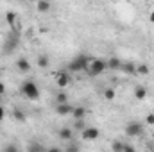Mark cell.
<instances>
[{
  "label": "cell",
  "instance_id": "obj_27",
  "mask_svg": "<svg viewBox=\"0 0 154 152\" xmlns=\"http://www.w3.org/2000/svg\"><path fill=\"white\" fill-rule=\"evenodd\" d=\"M4 93H5V84L0 82V95H4Z\"/></svg>",
  "mask_w": 154,
  "mask_h": 152
},
{
  "label": "cell",
  "instance_id": "obj_24",
  "mask_svg": "<svg viewBox=\"0 0 154 152\" xmlns=\"http://www.w3.org/2000/svg\"><path fill=\"white\" fill-rule=\"evenodd\" d=\"M145 123L154 125V114H147V116H145Z\"/></svg>",
  "mask_w": 154,
  "mask_h": 152
},
{
  "label": "cell",
  "instance_id": "obj_14",
  "mask_svg": "<svg viewBox=\"0 0 154 152\" xmlns=\"http://www.w3.org/2000/svg\"><path fill=\"white\" fill-rule=\"evenodd\" d=\"M59 138H61V140L70 141V140H74V131H72L70 127H63V129L59 131Z\"/></svg>",
  "mask_w": 154,
  "mask_h": 152
},
{
  "label": "cell",
  "instance_id": "obj_16",
  "mask_svg": "<svg viewBox=\"0 0 154 152\" xmlns=\"http://www.w3.org/2000/svg\"><path fill=\"white\" fill-rule=\"evenodd\" d=\"M145 97H147V88H143V86H136V88H134V99L143 100Z\"/></svg>",
  "mask_w": 154,
  "mask_h": 152
},
{
  "label": "cell",
  "instance_id": "obj_31",
  "mask_svg": "<svg viewBox=\"0 0 154 152\" xmlns=\"http://www.w3.org/2000/svg\"><path fill=\"white\" fill-rule=\"evenodd\" d=\"M29 2H34V0H29Z\"/></svg>",
  "mask_w": 154,
  "mask_h": 152
},
{
  "label": "cell",
  "instance_id": "obj_6",
  "mask_svg": "<svg viewBox=\"0 0 154 152\" xmlns=\"http://www.w3.org/2000/svg\"><path fill=\"white\" fill-rule=\"evenodd\" d=\"M5 22H7V25H9V29L13 31V32H20V18H18V14L16 13H13V11H9V13H5Z\"/></svg>",
  "mask_w": 154,
  "mask_h": 152
},
{
  "label": "cell",
  "instance_id": "obj_9",
  "mask_svg": "<svg viewBox=\"0 0 154 152\" xmlns=\"http://www.w3.org/2000/svg\"><path fill=\"white\" fill-rule=\"evenodd\" d=\"M72 106L68 104V102H63V104H57L56 106V113L59 114V116H66V114H72Z\"/></svg>",
  "mask_w": 154,
  "mask_h": 152
},
{
  "label": "cell",
  "instance_id": "obj_21",
  "mask_svg": "<svg viewBox=\"0 0 154 152\" xmlns=\"http://www.w3.org/2000/svg\"><path fill=\"white\" fill-rule=\"evenodd\" d=\"M56 102H57V104H63V102H68V95H66L65 91H59V93L56 95Z\"/></svg>",
  "mask_w": 154,
  "mask_h": 152
},
{
  "label": "cell",
  "instance_id": "obj_30",
  "mask_svg": "<svg viewBox=\"0 0 154 152\" xmlns=\"http://www.w3.org/2000/svg\"><path fill=\"white\" fill-rule=\"evenodd\" d=\"M0 100H2V95H0Z\"/></svg>",
  "mask_w": 154,
  "mask_h": 152
},
{
  "label": "cell",
  "instance_id": "obj_29",
  "mask_svg": "<svg viewBox=\"0 0 154 152\" xmlns=\"http://www.w3.org/2000/svg\"><path fill=\"white\" fill-rule=\"evenodd\" d=\"M149 22H151V23H154V11L149 14Z\"/></svg>",
  "mask_w": 154,
  "mask_h": 152
},
{
  "label": "cell",
  "instance_id": "obj_17",
  "mask_svg": "<svg viewBox=\"0 0 154 152\" xmlns=\"http://www.w3.org/2000/svg\"><path fill=\"white\" fill-rule=\"evenodd\" d=\"M84 114H86V108H82V106H77V108H74V109H72V116H74L75 120H79V118H84Z\"/></svg>",
  "mask_w": 154,
  "mask_h": 152
},
{
  "label": "cell",
  "instance_id": "obj_2",
  "mask_svg": "<svg viewBox=\"0 0 154 152\" xmlns=\"http://www.w3.org/2000/svg\"><path fill=\"white\" fill-rule=\"evenodd\" d=\"M106 70H108V61H104V59H91L88 68H86V74L90 77H99Z\"/></svg>",
  "mask_w": 154,
  "mask_h": 152
},
{
  "label": "cell",
  "instance_id": "obj_22",
  "mask_svg": "<svg viewBox=\"0 0 154 152\" xmlns=\"http://www.w3.org/2000/svg\"><path fill=\"white\" fill-rule=\"evenodd\" d=\"M104 99L106 100H113L115 99V90L113 88H106L104 90Z\"/></svg>",
  "mask_w": 154,
  "mask_h": 152
},
{
  "label": "cell",
  "instance_id": "obj_1",
  "mask_svg": "<svg viewBox=\"0 0 154 152\" xmlns=\"http://www.w3.org/2000/svg\"><path fill=\"white\" fill-rule=\"evenodd\" d=\"M90 61H91L90 56H86V54H79V56H75V57L68 63V72H86Z\"/></svg>",
  "mask_w": 154,
  "mask_h": 152
},
{
  "label": "cell",
  "instance_id": "obj_3",
  "mask_svg": "<svg viewBox=\"0 0 154 152\" xmlns=\"http://www.w3.org/2000/svg\"><path fill=\"white\" fill-rule=\"evenodd\" d=\"M22 95H23L25 99H29V100H36V99H39L38 84H36L34 81H25V82L22 84Z\"/></svg>",
  "mask_w": 154,
  "mask_h": 152
},
{
  "label": "cell",
  "instance_id": "obj_13",
  "mask_svg": "<svg viewBox=\"0 0 154 152\" xmlns=\"http://www.w3.org/2000/svg\"><path fill=\"white\" fill-rule=\"evenodd\" d=\"M124 74L127 75H136V65L134 63H122V68H120Z\"/></svg>",
  "mask_w": 154,
  "mask_h": 152
},
{
  "label": "cell",
  "instance_id": "obj_7",
  "mask_svg": "<svg viewBox=\"0 0 154 152\" xmlns=\"http://www.w3.org/2000/svg\"><path fill=\"white\" fill-rule=\"evenodd\" d=\"M99 136H100V131H99L97 127H84V129L81 131V138H82L84 141H95Z\"/></svg>",
  "mask_w": 154,
  "mask_h": 152
},
{
  "label": "cell",
  "instance_id": "obj_28",
  "mask_svg": "<svg viewBox=\"0 0 154 152\" xmlns=\"http://www.w3.org/2000/svg\"><path fill=\"white\" fill-rule=\"evenodd\" d=\"M29 149H31V150H41V149H43V147H39V145H31V147H29Z\"/></svg>",
  "mask_w": 154,
  "mask_h": 152
},
{
  "label": "cell",
  "instance_id": "obj_26",
  "mask_svg": "<svg viewBox=\"0 0 154 152\" xmlns=\"http://www.w3.org/2000/svg\"><path fill=\"white\" fill-rule=\"evenodd\" d=\"M5 118V109H4V106H0V122Z\"/></svg>",
  "mask_w": 154,
  "mask_h": 152
},
{
  "label": "cell",
  "instance_id": "obj_19",
  "mask_svg": "<svg viewBox=\"0 0 154 152\" xmlns=\"http://www.w3.org/2000/svg\"><path fill=\"white\" fill-rule=\"evenodd\" d=\"M149 72H151L149 65H145V63H142V65H136V74H140V75H149Z\"/></svg>",
  "mask_w": 154,
  "mask_h": 152
},
{
  "label": "cell",
  "instance_id": "obj_11",
  "mask_svg": "<svg viewBox=\"0 0 154 152\" xmlns=\"http://www.w3.org/2000/svg\"><path fill=\"white\" fill-rule=\"evenodd\" d=\"M36 9L39 13H48L52 9V4L48 0H36Z\"/></svg>",
  "mask_w": 154,
  "mask_h": 152
},
{
  "label": "cell",
  "instance_id": "obj_23",
  "mask_svg": "<svg viewBox=\"0 0 154 152\" xmlns=\"http://www.w3.org/2000/svg\"><path fill=\"white\" fill-rule=\"evenodd\" d=\"M84 127H86V125H84V120H82V118L75 120V123H74V129H75V131H82Z\"/></svg>",
  "mask_w": 154,
  "mask_h": 152
},
{
  "label": "cell",
  "instance_id": "obj_15",
  "mask_svg": "<svg viewBox=\"0 0 154 152\" xmlns=\"http://www.w3.org/2000/svg\"><path fill=\"white\" fill-rule=\"evenodd\" d=\"M120 68H122V61L118 57L108 59V70H120Z\"/></svg>",
  "mask_w": 154,
  "mask_h": 152
},
{
  "label": "cell",
  "instance_id": "obj_25",
  "mask_svg": "<svg viewBox=\"0 0 154 152\" xmlns=\"http://www.w3.org/2000/svg\"><path fill=\"white\" fill-rule=\"evenodd\" d=\"M4 150H5V152H16V150H18V147H16V145H7Z\"/></svg>",
  "mask_w": 154,
  "mask_h": 152
},
{
  "label": "cell",
  "instance_id": "obj_18",
  "mask_svg": "<svg viewBox=\"0 0 154 152\" xmlns=\"http://www.w3.org/2000/svg\"><path fill=\"white\" fill-rule=\"evenodd\" d=\"M48 65H50L48 56H47V54H41V56L38 57V66L39 68H48Z\"/></svg>",
  "mask_w": 154,
  "mask_h": 152
},
{
  "label": "cell",
  "instance_id": "obj_8",
  "mask_svg": "<svg viewBox=\"0 0 154 152\" xmlns=\"http://www.w3.org/2000/svg\"><path fill=\"white\" fill-rule=\"evenodd\" d=\"M111 150H115V152H134V147H131V145H127V143L116 140V141L111 143Z\"/></svg>",
  "mask_w": 154,
  "mask_h": 152
},
{
  "label": "cell",
  "instance_id": "obj_12",
  "mask_svg": "<svg viewBox=\"0 0 154 152\" xmlns=\"http://www.w3.org/2000/svg\"><path fill=\"white\" fill-rule=\"evenodd\" d=\"M56 82H57L59 88H66V86L70 84V75H68L66 72H61V74L57 75V81H56Z\"/></svg>",
  "mask_w": 154,
  "mask_h": 152
},
{
  "label": "cell",
  "instance_id": "obj_4",
  "mask_svg": "<svg viewBox=\"0 0 154 152\" xmlns=\"http://www.w3.org/2000/svg\"><path fill=\"white\" fill-rule=\"evenodd\" d=\"M18 45H20V32H13L11 31V34L5 38L4 41V54H13L16 48H18Z\"/></svg>",
  "mask_w": 154,
  "mask_h": 152
},
{
  "label": "cell",
  "instance_id": "obj_5",
  "mask_svg": "<svg viewBox=\"0 0 154 152\" xmlns=\"http://www.w3.org/2000/svg\"><path fill=\"white\" fill-rule=\"evenodd\" d=\"M142 134H143V123H140V122H127L125 123V136L138 138Z\"/></svg>",
  "mask_w": 154,
  "mask_h": 152
},
{
  "label": "cell",
  "instance_id": "obj_20",
  "mask_svg": "<svg viewBox=\"0 0 154 152\" xmlns=\"http://www.w3.org/2000/svg\"><path fill=\"white\" fill-rule=\"evenodd\" d=\"M13 118H14L16 122H25V113H23L22 109L14 108V109H13Z\"/></svg>",
  "mask_w": 154,
  "mask_h": 152
},
{
  "label": "cell",
  "instance_id": "obj_10",
  "mask_svg": "<svg viewBox=\"0 0 154 152\" xmlns=\"http://www.w3.org/2000/svg\"><path fill=\"white\" fill-rule=\"evenodd\" d=\"M16 68H18L22 74H27V72L31 70V61L25 59V57H20V59L16 61Z\"/></svg>",
  "mask_w": 154,
  "mask_h": 152
}]
</instances>
